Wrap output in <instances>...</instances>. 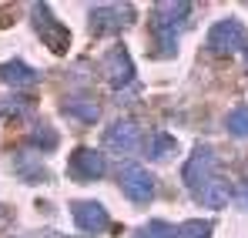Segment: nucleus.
I'll use <instances>...</instances> for the list:
<instances>
[{
    "label": "nucleus",
    "mask_w": 248,
    "mask_h": 238,
    "mask_svg": "<svg viewBox=\"0 0 248 238\" xmlns=\"http://www.w3.org/2000/svg\"><path fill=\"white\" fill-rule=\"evenodd\" d=\"M181 178H185V188L195 195V201H202L208 208H225L232 201V185L221 171V161L205 144L191 151V158L181 168Z\"/></svg>",
    "instance_id": "nucleus-1"
},
{
    "label": "nucleus",
    "mask_w": 248,
    "mask_h": 238,
    "mask_svg": "<svg viewBox=\"0 0 248 238\" xmlns=\"http://www.w3.org/2000/svg\"><path fill=\"white\" fill-rule=\"evenodd\" d=\"M191 3L174 0V3H155V47L151 57H174L178 50V31L188 24Z\"/></svg>",
    "instance_id": "nucleus-2"
},
{
    "label": "nucleus",
    "mask_w": 248,
    "mask_h": 238,
    "mask_svg": "<svg viewBox=\"0 0 248 238\" xmlns=\"http://www.w3.org/2000/svg\"><path fill=\"white\" fill-rule=\"evenodd\" d=\"M131 20H134V7L131 3H101V7H91V31L101 34V37L121 34Z\"/></svg>",
    "instance_id": "nucleus-3"
},
{
    "label": "nucleus",
    "mask_w": 248,
    "mask_h": 238,
    "mask_svg": "<svg viewBox=\"0 0 248 238\" xmlns=\"http://www.w3.org/2000/svg\"><path fill=\"white\" fill-rule=\"evenodd\" d=\"M31 10H34V27H37V34L50 44V50H54V54H64V50H67V44H71L67 27L54 17V10H50L47 3H34Z\"/></svg>",
    "instance_id": "nucleus-4"
},
{
    "label": "nucleus",
    "mask_w": 248,
    "mask_h": 238,
    "mask_svg": "<svg viewBox=\"0 0 248 238\" xmlns=\"http://www.w3.org/2000/svg\"><path fill=\"white\" fill-rule=\"evenodd\" d=\"M121 188H124V195L131 201H138V205L155 198V178L144 168H138V164H127L121 171Z\"/></svg>",
    "instance_id": "nucleus-5"
},
{
    "label": "nucleus",
    "mask_w": 248,
    "mask_h": 238,
    "mask_svg": "<svg viewBox=\"0 0 248 238\" xmlns=\"http://www.w3.org/2000/svg\"><path fill=\"white\" fill-rule=\"evenodd\" d=\"M67 171H71L74 181H97V178H104L108 164H104V158H101V151L78 148L74 158H71V164H67Z\"/></svg>",
    "instance_id": "nucleus-6"
},
{
    "label": "nucleus",
    "mask_w": 248,
    "mask_h": 238,
    "mask_svg": "<svg viewBox=\"0 0 248 238\" xmlns=\"http://www.w3.org/2000/svg\"><path fill=\"white\" fill-rule=\"evenodd\" d=\"M104 80L111 87H118V91L134 80V64H131V57H127L124 47H111L108 50V57H104Z\"/></svg>",
    "instance_id": "nucleus-7"
},
{
    "label": "nucleus",
    "mask_w": 248,
    "mask_h": 238,
    "mask_svg": "<svg viewBox=\"0 0 248 238\" xmlns=\"http://www.w3.org/2000/svg\"><path fill=\"white\" fill-rule=\"evenodd\" d=\"M245 37V27L238 24V20H218L211 31H208V50H215V54H228V50H235L238 44Z\"/></svg>",
    "instance_id": "nucleus-8"
},
{
    "label": "nucleus",
    "mask_w": 248,
    "mask_h": 238,
    "mask_svg": "<svg viewBox=\"0 0 248 238\" xmlns=\"http://www.w3.org/2000/svg\"><path fill=\"white\" fill-rule=\"evenodd\" d=\"M71 218L81 232H104L108 228V211H104L101 201H74Z\"/></svg>",
    "instance_id": "nucleus-9"
},
{
    "label": "nucleus",
    "mask_w": 248,
    "mask_h": 238,
    "mask_svg": "<svg viewBox=\"0 0 248 238\" xmlns=\"http://www.w3.org/2000/svg\"><path fill=\"white\" fill-rule=\"evenodd\" d=\"M104 144L114 151V155H127L138 148V124L134 121H114L108 131H104Z\"/></svg>",
    "instance_id": "nucleus-10"
},
{
    "label": "nucleus",
    "mask_w": 248,
    "mask_h": 238,
    "mask_svg": "<svg viewBox=\"0 0 248 238\" xmlns=\"http://www.w3.org/2000/svg\"><path fill=\"white\" fill-rule=\"evenodd\" d=\"M0 80L14 84V87H31V84H37V71L27 67L24 61H7V64H0Z\"/></svg>",
    "instance_id": "nucleus-11"
},
{
    "label": "nucleus",
    "mask_w": 248,
    "mask_h": 238,
    "mask_svg": "<svg viewBox=\"0 0 248 238\" xmlns=\"http://www.w3.org/2000/svg\"><path fill=\"white\" fill-rule=\"evenodd\" d=\"M14 168H17V175H20L24 181H31V185H37V181L47 178V168L41 164L37 151H20V155L14 158Z\"/></svg>",
    "instance_id": "nucleus-12"
},
{
    "label": "nucleus",
    "mask_w": 248,
    "mask_h": 238,
    "mask_svg": "<svg viewBox=\"0 0 248 238\" xmlns=\"http://www.w3.org/2000/svg\"><path fill=\"white\" fill-rule=\"evenodd\" d=\"M174 151H178V141H174L171 134H165V131H158V134L148 141V151H144V155L155 158V161H168Z\"/></svg>",
    "instance_id": "nucleus-13"
},
{
    "label": "nucleus",
    "mask_w": 248,
    "mask_h": 238,
    "mask_svg": "<svg viewBox=\"0 0 248 238\" xmlns=\"http://www.w3.org/2000/svg\"><path fill=\"white\" fill-rule=\"evenodd\" d=\"M64 111H67L74 121H81V124H94V121L101 118V108H97L94 101H71Z\"/></svg>",
    "instance_id": "nucleus-14"
},
{
    "label": "nucleus",
    "mask_w": 248,
    "mask_h": 238,
    "mask_svg": "<svg viewBox=\"0 0 248 238\" xmlns=\"http://www.w3.org/2000/svg\"><path fill=\"white\" fill-rule=\"evenodd\" d=\"M225 124H228V131H232L235 138H248V104L235 108V111L225 118Z\"/></svg>",
    "instance_id": "nucleus-15"
},
{
    "label": "nucleus",
    "mask_w": 248,
    "mask_h": 238,
    "mask_svg": "<svg viewBox=\"0 0 248 238\" xmlns=\"http://www.w3.org/2000/svg\"><path fill=\"white\" fill-rule=\"evenodd\" d=\"M174 235V228L168 225V222H148V225H141L138 232H134V238H171Z\"/></svg>",
    "instance_id": "nucleus-16"
},
{
    "label": "nucleus",
    "mask_w": 248,
    "mask_h": 238,
    "mask_svg": "<svg viewBox=\"0 0 248 238\" xmlns=\"http://www.w3.org/2000/svg\"><path fill=\"white\" fill-rule=\"evenodd\" d=\"M57 131L54 127H34V134H31V144H37L44 151H50V148H57Z\"/></svg>",
    "instance_id": "nucleus-17"
},
{
    "label": "nucleus",
    "mask_w": 248,
    "mask_h": 238,
    "mask_svg": "<svg viewBox=\"0 0 248 238\" xmlns=\"http://www.w3.org/2000/svg\"><path fill=\"white\" fill-rule=\"evenodd\" d=\"M174 238H211V225L208 222H185Z\"/></svg>",
    "instance_id": "nucleus-18"
},
{
    "label": "nucleus",
    "mask_w": 248,
    "mask_h": 238,
    "mask_svg": "<svg viewBox=\"0 0 248 238\" xmlns=\"http://www.w3.org/2000/svg\"><path fill=\"white\" fill-rule=\"evenodd\" d=\"M238 195H242V198H245V205H248V185H242V188H238Z\"/></svg>",
    "instance_id": "nucleus-19"
},
{
    "label": "nucleus",
    "mask_w": 248,
    "mask_h": 238,
    "mask_svg": "<svg viewBox=\"0 0 248 238\" xmlns=\"http://www.w3.org/2000/svg\"><path fill=\"white\" fill-rule=\"evenodd\" d=\"M245 64H248V44H245Z\"/></svg>",
    "instance_id": "nucleus-20"
}]
</instances>
